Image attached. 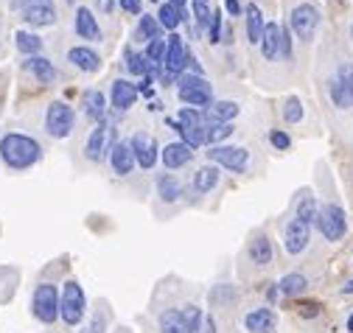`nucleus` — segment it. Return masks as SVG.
<instances>
[{
	"label": "nucleus",
	"mask_w": 353,
	"mask_h": 333,
	"mask_svg": "<svg viewBox=\"0 0 353 333\" xmlns=\"http://www.w3.org/2000/svg\"><path fill=\"white\" fill-rule=\"evenodd\" d=\"M42 155H45V148L31 135H23V132L0 135V163H3L9 171L34 168L42 160Z\"/></svg>",
	"instance_id": "f257e3e1"
},
{
	"label": "nucleus",
	"mask_w": 353,
	"mask_h": 333,
	"mask_svg": "<svg viewBox=\"0 0 353 333\" xmlns=\"http://www.w3.org/2000/svg\"><path fill=\"white\" fill-rule=\"evenodd\" d=\"M87 314V297L76 280H65V289L59 291V319L68 328H76Z\"/></svg>",
	"instance_id": "f03ea898"
},
{
	"label": "nucleus",
	"mask_w": 353,
	"mask_h": 333,
	"mask_svg": "<svg viewBox=\"0 0 353 333\" xmlns=\"http://www.w3.org/2000/svg\"><path fill=\"white\" fill-rule=\"evenodd\" d=\"M73 126H76V112H73V107L68 101L48 104V109H45V132H48V137L65 140V137H70Z\"/></svg>",
	"instance_id": "7ed1b4c3"
},
{
	"label": "nucleus",
	"mask_w": 353,
	"mask_h": 333,
	"mask_svg": "<svg viewBox=\"0 0 353 333\" xmlns=\"http://www.w3.org/2000/svg\"><path fill=\"white\" fill-rule=\"evenodd\" d=\"M31 314L42 325H53L59 319V291L53 283H40L31 294Z\"/></svg>",
	"instance_id": "20e7f679"
},
{
	"label": "nucleus",
	"mask_w": 353,
	"mask_h": 333,
	"mask_svg": "<svg viewBox=\"0 0 353 333\" xmlns=\"http://www.w3.org/2000/svg\"><path fill=\"white\" fill-rule=\"evenodd\" d=\"M115 126L109 124V120H101V124H96V129L87 135V140H84V157L90 160V163H101L104 157H109V151H112V146L118 143L115 140Z\"/></svg>",
	"instance_id": "39448f33"
},
{
	"label": "nucleus",
	"mask_w": 353,
	"mask_h": 333,
	"mask_svg": "<svg viewBox=\"0 0 353 333\" xmlns=\"http://www.w3.org/2000/svg\"><path fill=\"white\" fill-rule=\"evenodd\" d=\"M317 227L319 232L326 235L328 241H342L345 232H348V219H345V210L334 202L322 204L319 207V216H317Z\"/></svg>",
	"instance_id": "423d86ee"
},
{
	"label": "nucleus",
	"mask_w": 353,
	"mask_h": 333,
	"mask_svg": "<svg viewBox=\"0 0 353 333\" xmlns=\"http://www.w3.org/2000/svg\"><path fill=\"white\" fill-rule=\"evenodd\" d=\"M208 157H211V163H216L233 174H244L250 165V151L244 146H224L222 143V146H213L208 151Z\"/></svg>",
	"instance_id": "0eeeda50"
},
{
	"label": "nucleus",
	"mask_w": 353,
	"mask_h": 333,
	"mask_svg": "<svg viewBox=\"0 0 353 333\" xmlns=\"http://www.w3.org/2000/svg\"><path fill=\"white\" fill-rule=\"evenodd\" d=\"M289 23H291V31L298 34L300 40L311 42L317 28H319V9L311 6V3H298L289 14Z\"/></svg>",
	"instance_id": "6e6552de"
},
{
	"label": "nucleus",
	"mask_w": 353,
	"mask_h": 333,
	"mask_svg": "<svg viewBox=\"0 0 353 333\" xmlns=\"http://www.w3.org/2000/svg\"><path fill=\"white\" fill-rule=\"evenodd\" d=\"M168 40V48H166V62H163V68H166V73L168 76H176L180 79L183 73H185V65H188V48H185V42H183V37L180 34H171V37H166Z\"/></svg>",
	"instance_id": "1a4fd4ad"
},
{
	"label": "nucleus",
	"mask_w": 353,
	"mask_h": 333,
	"mask_svg": "<svg viewBox=\"0 0 353 333\" xmlns=\"http://www.w3.org/2000/svg\"><path fill=\"white\" fill-rule=\"evenodd\" d=\"M129 140H132V151H135V163L143 171H152L157 163V140L146 132H135Z\"/></svg>",
	"instance_id": "9d476101"
},
{
	"label": "nucleus",
	"mask_w": 353,
	"mask_h": 333,
	"mask_svg": "<svg viewBox=\"0 0 353 333\" xmlns=\"http://www.w3.org/2000/svg\"><path fill=\"white\" fill-rule=\"evenodd\" d=\"M309 241H311L309 227L303 222H298V219H289V224L283 227V250L289 255H300L309 247Z\"/></svg>",
	"instance_id": "9b49d317"
},
{
	"label": "nucleus",
	"mask_w": 353,
	"mask_h": 333,
	"mask_svg": "<svg viewBox=\"0 0 353 333\" xmlns=\"http://www.w3.org/2000/svg\"><path fill=\"white\" fill-rule=\"evenodd\" d=\"M109 168L118 174V176H129L132 168L138 165L135 163V151H132V140H118L109 151Z\"/></svg>",
	"instance_id": "f8f14e48"
},
{
	"label": "nucleus",
	"mask_w": 353,
	"mask_h": 333,
	"mask_svg": "<svg viewBox=\"0 0 353 333\" xmlns=\"http://www.w3.org/2000/svg\"><path fill=\"white\" fill-rule=\"evenodd\" d=\"M176 96H180V101L191 104L194 109H208L213 104V87H211L208 79H205L196 87H180V90H176Z\"/></svg>",
	"instance_id": "ddd939ff"
},
{
	"label": "nucleus",
	"mask_w": 353,
	"mask_h": 333,
	"mask_svg": "<svg viewBox=\"0 0 353 333\" xmlns=\"http://www.w3.org/2000/svg\"><path fill=\"white\" fill-rule=\"evenodd\" d=\"M135 101H138V84H132L127 79H115L112 87H109V104L118 112H127Z\"/></svg>",
	"instance_id": "4468645a"
},
{
	"label": "nucleus",
	"mask_w": 353,
	"mask_h": 333,
	"mask_svg": "<svg viewBox=\"0 0 353 333\" xmlns=\"http://www.w3.org/2000/svg\"><path fill=\"white\" fill-rule=\"evenodd\" d=\"M68 62L76 68V70H81V73H99L101 70V56L93 51V48H87V45H76V48H70L68 51Z\"/></svg>",
	"instance_id": "2eb2a0df"
},
{
	"label": "nucleus",
	"mask_w": 353,
	"mask_h": 333,
	"mask_svg": "<svg viewBox=\"0 0 353 333\" xmlns=\"http://www.w3.org/2000/svg\"><path fill=\"white\" fill-rule=\"evenodd\" d=\"M73 28L81 40H90V42H99L101 40V25L96 20V14L87 9V6H79L76 9V20H73Z\"/></svg>",
	"instance_id": "dca6fc26"
},
{
	"label": "nucleus",
	"mask_w": 353,
	"mask_h": 333,
	"mask_svg": "<svg viewBox=\"0 0 353 333\" xmlns=\"http://www.w3.org/2000/svg\"><path fill=\"white\" fill-rule=\"evenodd\" d=\"M23 70L31 73L40 84H53L56 81V68H53L51 59H45V56H25L23 59Z\"/></svg>",
	"instance_id": "f3484780"
},
{
	"label": "nucleus",
	"mask_w": 353,
	"mask_h": 333,
	"mask_svg": "<svg viewBox=\"0 0 353 333\" xmlns=\"http://www.w3.org/2000/svg\"><path fill=\"white\" fill-rule=\"evenodd\" d=\"M81 112H84L87 120H93V124L107 120V98H104V93H99V90H87V93L81 96Z\"/></svg>",
	"instance_id": "a211bd4d"
},
{
	"label": "nucleus",
	"mask_w": 353,
	"mask_h": 333,
	"mask_svg": "<svg viewBox=\"0 0 353 333\" xmlns=\"http://www.w3.org/2000/svg\"><path fill=\"white\" fill-rule=\"evenodd\" d=\"M163 165L168 168V171H174V168H183V165H188L191 163V157H194V148L191 146H185L183 140H176V143H168L166 148H163Z\"/></svg>",
	"instance_id": "6ab92c4d"
},
{
	"label": "nucleus",
	"mask_w": 353,
	"mask_h": 333,
	"mask_svg": "<svg viewBox=\"0 0 353 333\" xmlns=\"http://www.w3.org/2000/svg\"><path fill=\"white\" fill-rule=\"evenodd\" d=\"M275 325H278V317L272 308H255L244 317V328L250 333H272Z\"/></svg>",
	"instance_id": "aec40b11"
},
{
	"label": "nucleus",
	"mask_w": 353,
	"mask_h": 333,
	"mask_svg": "<svg viewBox=\"0 0 353 333\" xmlns=\"http://www.w3.org/2000/svg\"><path fill=\"white\" fill-rule=\"evenodd\" d=\"M328 96H331L334 107H339V109H350L353 107V90L345 81V76H339V73L328 79Z\"/></svg>",
	"instance_id": "412c9836"
},
{
	"label": "nucleus",
	"mask_w": 353,
	"mask_h": 333,
	"mask_svg": "<svg viewBox=\"0 0 353 333\" xmlns=\"http://www.w3.org/2000/svg\"><path fill=\"white\" fill-rule=\"evenodd\" d=\"M219 179H222V171H219L216 165H202V168H196V174H194V194H196V196L211 194V191L219 185Z\"/></svg>",
	"instance_id": "4be33fe9"
},
{
	"label": "nucleus",
	"mask_w": 353,
	"mask_h": 333,
	"mask_svg": "<svg viewBox=\"0 0 353 333\" xmlns=\"http://www.w3.org/2000/svg\"><path fill=\"white\" fill-rule=\"evenodd\" d=\"M157 196L166 202V204H174V202H180L183 199V183H180V179H176L174 174H160L157 176Z\"/></svg>",
	"instance_id": "5701e85b"
},
{
	"label": "nucleus",
	"mask_w": 353,
	"mask_h": 333,
	"mask_svg": "<svg viewBox=\"0 0 353 333\" xmlns=\"http://www.w3.org/2000/svg\"><path fill=\"white\" fill-rule=\"evenodd\" d=\"M247 255H250V261L255 263V266H270L272 263V241H270V235H255L252 241H250V250H247Z\"/></svg>",
	"instance_id": "b1692460"
},
{
	"label": "nucleus",
	"mask_w": 353,
	"mask_h": 333,
	"mask_svg": "<svg viewBox=\"0 0 353 333\" xmlns=\"http://www.w3.org/2000/svg\"><path fill=\"white\" fill-rule=\"evenodd\" d=\"M244 20H247V40L252 45H261V37H263V28H267V17L261 14V9L255 3H247L244 9Z\"/></svg>",
	"instance_id": "393cba45"
},
{
	"label": "nucleus",
	"mask_w": 353,
	"mask_h": 333,
	"mask_svg": "<svg viewBox=\"0 0 353 333\" xmlns=\"http://www.w3.org/2000/svg\"><path fill=\"white\" fill-rule=\"evenodd\" d=\"M20 17L34 28H48L56 23V9H53V3H42V6H31V9L20 12Z\"/></svg>",
	"instance_id": "a878e982"
},
{
	"label": "nucleus",
	"mask_w": 353,
	"mask_h": 333,
	"mask_svg": "<svg viewBox=\"0 0 353 333\" xmlns=\"http://www.w3.org/2000/svg\"><path fill=\"white\" fill-rule=\"evenodd\" d=\"M261 53H263V59H267V62H272V59L280 56V25H278V23H267V28H263Z\"/></svg>",
	"instance_id": "bb28decb"
},
{
	"label": "nucleus",
	"mask_w": 353,
	"mask_h": 333,
	"mask_svg": "<svg viewBox=\"0 0 353 333\" xmlns=\"http://www.w3.org/2000/svg\"><path fill=\"white\" fill-rule=\"evenodd\" d=\"M160 31H163V25L157 23V17H152V14H140V23L135 25L132 40H135V42H146V45H149L152 40H157V37H160Z\"/></svg>",
	"instance_id": "cd10ccee"
},
{
	"label": "nucleus",
	"mask_w": 353,
	"mask_h": 333,
	"mask_svg": "<svg viewBox=\"0 0 353 333\" xmlns=\"http://www.w3.org/2000/svg\"><path fill=\"white\" fill-rule=\"evenodd\" d=\"M235 115H239V104L235 101H213L208 107V120L211 124H230Z\"/></svg>",
	"instance_id": "c85d7f7f"
},
{
	"label": "nucleus",
	"mask_w": 353,
	"mask_h": 333,
	"mask_svg": "<svg viewBox=\"0 0 353 333\" xmlns=\"http://www.w3.org/2000/svg\"><path fill=\"white\" fill-rule=\"evenodd\" d=\"M306 289H309V280H306V275H300V271L283 275L280 283H278V291H280L283 297H298V294H303Z\"/></svg>",
	"instance_id": "c756f323"
},
{
	"label": "nucleus",
	"mask_w": 353,
	"mask_h": 333,
	"mask_svg": "<svg viewBox=\"0 0 353 333\" xmlns=\"http://www.w3.org/2000/svg\"><path fill=\"white\" fill-rule=\"evenodd\" d=\"M14 45L23 56H37L42 51V37L31 34V31H17L14 34Z\"/></svg>",
	"instance_id": "7c9ffc66"
},
{
	"label": "nucleus",
	"mask_w": 353,
	"mask_h": 333,
	"mask_svg": "<svg viewBox=\"0 0 353 333\" xmlns=\"http://www.w3.org/2000/svg\"><path fill=\"white\" fill-rule=\"evenodd\" d=\"M180 319L185 325L188 333H202V325H205V314L199 311V306H194V302H188V306L180 308Z\"/></svg>",
	"instance_id": "2f4dec72"
},
{
	"label": "nucleus",
	"mask_w": 353,
	"mask_h": 333,
	"mask_svg": "<svg viewBox=\"0 0 353 333\" xmlns=\"http://www.w3.org/2000/svg\"><path fill=\"white\" fill-rule=\"evenodd\" d=\"M317 216H319V204H317V199L314 196H303L300 202H298V222H303L306 227L309 224H317Z\"/></svg>",
	"instance_id": "473e14b6"
},
{
	"label": "nucleus",
	"mask_w": 353,
	"mask_h": 333,
	"mask_svg": "<svg viewBox=\"0 0 353 333\" xmlns=\"http://www.w3.org/2000/svg\"><path fill=\"white\" fill-rule=\"evenodd\" d=\"M124 59H127L124 65H127V70H129L132 76H143V79H146V76H149V73L155 70V68L149 65V59H146L143 53H132V51H127V53H124Z\"/></svg>",
	"instance_id": "72a5a7b5"
},
{
	"label": "nucleus",
	"mask_w": 353,
	"mask_h": 333,
	"mask_svg": "<svg viewBox=\"0 0 353 333\" xmlns=\"http://www.w3.org/2000/svg\"><path fill=\"white\" fill-rule=\"evenodd\" d=\"M183 20H185V12H180V9L171 6V3H163L160 12H157V23H160L163 28H168V31H174V28L180 25Z\"/></svg>",
	"instance_id": "f704fd0d"
},
{
	"label": "nucleus",
	"mask_w": 353,
	"mask_h": 333,
	"mask_svg": "<svg viewBox=\"0 0 353 333\" xmlns=\"http://www.w3.org/2000/svg\"><path fill=\"white\" fill-rule=\"evenodd\" d=\"M166 48H168V40L166 37H157V40H152L149 45H146V59H149V65L152 68H157V65H163L166 62Z\"/></svg>",
	"instance_id": "c9c22d12"
},
{
	"label": "nucleus",
	"mask_w": 353,
	"mask_h": 333,
	"mask_svg": "<svg viewBox=\"0 0 353 333\" xmlns=\"http://www.w3.org/2000/svg\"><path fill=\"white\" fill-rule=\"evenodd\" d=\"M160 333H188L183 319H180V311L168 308V311L160 314Z\"/></svg>",
	"instance_id": "e433bc0d"
},
{
	"label": "nucleus",
	"mask_w": 353,
	"mask_h": 333,
	"mask_svg": "<svg viewBox=\"0 0 353 333\" xmlns=\"http://www.w3.org/2000/svg\"><path fill=\"white\" fill-rule=\"evenodd\" d=\"M233 132H235L233 124H211L208 126V143L211 146H222L227 137H233Z\"/></svg>",
	"instance_id": "4c0bfd02"
},
{
	"label": "nucleus",
	"mask_w": 353,
	"mask_h": 333,
	"mask_svg": "<svg viewBox=\"0 0 353 333\" xmlns=\"http://www.w3.org/2000/svg\"><path fill=\"white\" fill-rule=\"evenodd\" d=\"M107 322H109V317H107V311L101 306V308H96V314L90 317V322L84 325L81 333H107Z\"/></svg>",
	"instance_id": "58836bf2"
},
{
	"label": "nucleus",
	"mask_w": 353,
	"mask_h": 333,
	"mask_svg": "<svg viewBox=\"0 0 353 333\" xmlns=\"http://www.w3.org/2000/svg\"><path fill=\"white\" fill-rule=\"evenodd\" d=\"M283 118L289 120V124H300L303 120V104H300V98H286V104H283Z\"/></svg>",
	"instance_id": "ea45409f"
},
{
	"label": "nucleus",
	"mask_w": 353,
	"mask_h": 333,
	"mask_svg": "<svg viewBox=\"0 0 353 333\" xmlns=\"http://www.w3.org/2000/svg\"><path fill=\"white\" fill-rule=\"evenodd\" d=\"M211 299H213V306H219V302H222V306H233V302H235V291L230 286H216L211 291Z\"/></svg>",
	"instance_id": "a19ab883"
},
{
	"label": "nucleus",
	"mask_w": 353,
	"mask_h": 333,
	"mask_svg": "<svg viewBox=\"0 0 353 333\" xmlns=\"http://www.w3.org/2000/svg\"><path fill=\"white\" fill-rule=\"evenodd\" d=\"M194 14H196V28H199V31H202V28L208 25L211 17H213V12H211L208 3H194Z\"/></svg>",
	"instance_id": "79ce46f5"
},
{
	"label": "nucleus",
	"mask_w": 353,
	"mask_h": 333,
	"mask_svg": "<svg viewBox=\"0 0 353 333\" xmlns=\"http://www.w3.org/2000/svg\"><path fill=\"white\" fill-rule=\"evenodd\" d=\"M211 42L213 45L222 42V9H216L213 17H211Z\"/></svg>",
	"instance_id": "37998d69"
},
{
	"label": "nucleus",
	"mask_w": 353,
	"mask_h": 333,
	"mask_svg": "<svg viewBox=\"0 0 353 333\" xmlns=\"http://www.w3.org/2000/svg\"><path fill=\"white\" fill-rule=\"evenodd\" d=\"M270 143L278 148V151H286L289 146H291V137L286 135V132H280V129H275L272 135H270Z\"/></svg>",
	"instance_id": "c03bdc74"
},
{
	"label": "nucleus",
	"mask_w": 353,
	"mask_h": 333,
	"mask_svg": "<svg viewBox=\"0 0 353 333\" xmlns=\"http://www.w3.org/2000/svg\"><path fill=\"white\" fill-rule=\"evenodd\" d=\"M280 56L291 59V34H289V25H280Z\"/></svg>",
	"instance_id": "a18cd8bd"
},
{
	"label": "nucleus",
	"mask_w": 353,
	"mask_h": 333,
	"mask_svg": "<svg viewBox=\"0 0 353 333\" xmlns=\"http://www.w3.org/2000/svg\"><path fill=\"white\" fill-rule=\"evenodd\" d=\"M42 3H53V0H12V9L25 12V9H31V6H42Z\"/></svg>",
	"instance_id": "49530a36"
},
{
	"label": "nucleus",
	"mask_w": 353,
	"mask_h": 333,
	"mask_svg": "<svg viewBox=\"0 0 353 333\" xmlns=\"http://www.w3.org/2000/svg\"><path fill=\"white\" fill-rule=\"evenodd\" d=\"M121 9L127 14H140V0H121Z\"/></svg>",
	"instance_id": "de8ad7c7"
},
{
	"label": "nucleus",
	"mask_w": 353,
	"mask_h": 333,
	"mask_svg": "<svg viewBox=\"0 0 353 333\" xmlns=\"http://www.w3.org/2000/svg\"><path fill=\"white\" fill-rule=\"evenodd\" d=\"M300 314H303V317H317V314H319V306H317V302H303Z\"/></svg>",
	"instance_id": "09e8293b"
},
{
	"label": "nucleus",
	"mask_w": 353,
	"mask_h": 333,
	"mask_svg": "<svg viewBox=\"0 0 353 333\" xmlns=\"http://www.w3.org/2000/svg\"><path fill=\"white\" fill-rule=\"evenodd\" d=\"M224 6H227V12H230L233 17L244 14V9H241V3H239V0H224Z\"/></svg>",
	"instance_id": "8fccbe9b"
},
{
	"label": "nucleus",
	"mask_w": 353,
	"mask_h": 333,
	"mask_svg": "<svg viewBox=\"0 0 353 333\" xmlns=\"http://www.w3.org/2000/svg\"><path fill=\"white\" fill-rule=\"evenodd\" d=\"M339 76H345V81H348V84H350V90H353V65L339 68Z\"/></svg>",
	"instance_id": "3c124183"
},
{
	"label": "nucleus",
	"mask_w": 353,
	"mask_h": 333,
	"mask_svg": "<svg viewBox=\"0 0 353 333\" xmlns=\"http://www.w3.org/2000/svg\"><path fill=\"white\" fill-rule=\"evenodd\" d=\"M202 333H216V322H213V317H205V325H202Z\"/></svg>",
	"instance_id": "603ef678"
},
{
	"label": "nucleus",
	"mask_w": 353,
	"mask_h": 333,
	"mask_svg": "<svg viewBox=\"0 0 353 333\" xmlns=\"http://www.w3.org/2000/svg\"><path fill=\"white\" fill-rule=\"evenodd\" d=\"M149 109H152V112H160V109H163V101H160V98H152V101H149Z\"/></svg>",
	"instance_id": "864d4df0"
},
{
	"label": "nucleus",
	"mask_w": 353,
	"mask_h": 333,
	"mask_svg": "<svg viewBox=\"0 0 353 333\" xmlns=\"http://www.w3.org/2000/svg\"><path fill=\"white\" fill-rule=\"evenodd\" d=\"M168 3H171V6H176L180 12H185V0H168Z\"/></svg>",
	"instance_id": "5fc2aeb1"
},
{
	"label": "nucleus",
	"mask_w": 353,
	"mask_h": 333,
	"mask_svg": "<svg viewBox=\"0 0 353 333\" xmlns=\"http://www.w3.org/2000/svg\"><path fill=\"white\" fill-rule=\"evenodd\" d=\"M348 330H350V333H353V314H350V317H348Z\"/></svg>",
	"instance_id": "6e6d98bb"
},
{
	"label": "nucleus",
	"mask_w": 353,
	"mask_h": 333,
	"mask_svg": "<svg viewBox=\"0 0 353 333\" xmlns=\"http://www.w3.org/2000/svg\"><path fill=\"white\" fill-rule=\"evenodd\" d=\"M194 3H211V0H194Z\"/></svg>",
	"instance_id": "4d7b16f0"
},
{
	"label": "nucleus",
	"mask_w": 353,
	"mask_h": 333,
	"mask_svg": "<svg viewBox=\"0 0 353 333\" xmlns=\"http://www.w3.org/2000/svg\"><path fill=\"white\" fill-rule=\"evenodd\" d=\"M350 37H353V25H350Z\"/></svg>",
	"instance_id": "13d9d810"
},
{
	"label": "nucleus",
	"mask_w": 353,
	"mask_h": 333,
	"mask_svg": "<svg viewBox=\"0 0 353 333\" xmlns=\"http://www.w3.org/2000/svg\"><path fill=\"white\" fill-rule=\"evenodd\" d=\"M68 3H73V0H68Z\"/></svg>",
	"instance_id": "bf43d9fd"
}]
</instances>
